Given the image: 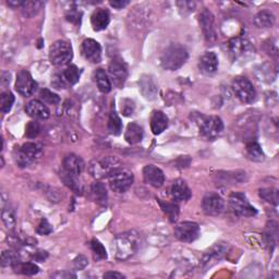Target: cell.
I'll use <instances>...</instances> for the list:
<instances>
[{
  "mask_svg": "<svg viewBox=\"0 0 279 279\" xmlns=\"http://www.w3.org/2000/svg\"><path fill=\"white\" fill-rule=\"evenodd\" d=\"M189 54L182 45L171 44L167 47L160 57V65L165 70L176 71L187 63Z\"/></svg>",
  "mask_w": 279,
  "mask_h": 279,
  "instance_id": "obj_1",
  "label": "cell"
},
{
  "mask_svg": "<svg viewBox=\"0 0 279 279\" xmlns=\"http://www.w3.org/2000/svg\"><path fill=\"white\" fill-rule=\"evenodd\" d=\"M116 258L126 261L138 251L139 235L134 232H128L117 235L114 242Z\"/></svg>",
  "mask_w": 279,
  "mask_h": 279,
  "instance_id": "obj_2",
  "label": "cell"
},
{
  "mask_svg": "<svg viewBox=\"0 0 279 279\" xmlns=\"http://www.w3.org/2000/svg\"><path fill=\"white\" fill-rule=\"evenodd\" d=\"M121 168L120 160L115 156H107L101 159H95L89 166V172L95 179L109 178L115 171Z\"/></svg>",
  "mask_w": 279,
  "mask_h": 279,
  "instance_id": "obj_3",
  "label": "cell"
},
{
  "mask_svg": "<svg viewBox=\"0 0 279 279\" xmlns=\"http://www.w3.org/2000/svg\"><path fill=\"white\" fill-rule=\"evenodd\" d=\"M73 58V49L70 43L59 40L49 47V60L54 66L63 67L70 63Z\"/></svg>",
  "mask_w": 279,
  "mask_h": 279,
  "instance_id": "obj_4",
  "label": "cell"
},
{
  "mask_svg": "<svg viewBox=\"0 0 279 279\" xmlns=\"http://www.w3.org/2000/svg\"><path fill=\"white\" fill-rule=\"evenodd\" d=\"M41 155L42 146L37 143H33V142H28L20 147H17L14 152L16 163L21 168L33 164Z\"/></svg>",
  "mask_w": 279,
  "mask_h": 279,
  "instance_id": "obj_5",
  "label": "cell"
},
{
  "mask_svg": "<svg viewBox=\"0 0 279 279\" xmlns=\"http://www.w3.org/2000/svg\"><path fill=\"white\" fill-rule=\"evenodd\" d=\"M232 90L239 101L243 104H251L256 98V92L249 79L237 77L232 81Z\"/></svg>",
  "mask_w": 279,
  "mask_h": 279,
  "instance_id": "obj_6",
  "label": "cell"
},
{
  "mask_svg": "<svg viewBox=\"0 0 279 279\" xmlns=\"http://www.w3.org/2000/svg\"><path fill=\"white\" fill-rule=\"evenodd\" d=\"M229 205L232 212L239 217H252L256 215V208L252 206L245 194L241 192H233L229 196Z\"/></svg>",
  "mask_w": 279,
  "mask_h": 279,
  "instance_id": "obj_7",
  "label": "cell"
},
{
  "mask_svg": "<svg viewBox=\"0 0 279 279\" xmlns=\"http://www.w3.org/2000/svg\"><path fill=\"white\" fill-rule=\"evenodd\" d=\"M108 179L111 190L117 192V193H125L126 191L131 188L134 176L130 170L120 168L109 176Z\"/></svg>",
  "mask_w": 279,
  "mask_h": 279,
  "instance_id": "obj_8",
  "label": "cell"
},
{
  "mask_svg": "<svg viewBox=\"0 0 279 279\" xmlns=\"http://www.w3.org/2000/svg\"><path fill=\"white\" fill-rule=\"evenodd\" d=\"M224 131V123L219 117H204L200 123V132L209 141L216 140Z\"/></svg>",
  "mask_w": 279,
  "mask_h": 279,
  "instance_id": "obj_9",
  "label": "cell"
},
{
  "mask_svg": "<svg viewBox=\"0 0 279 279\" xmlns=\"http://www.w3.org/2000/svg\"><path fill=\"white\" fill-rule=\"evenodd\" d=\"M200 227L194 221H183L175 227V235L182 242H193L200 237Z\"/></svg>",
  "mask_w": 279,
  "mask_h": 279,
  "instance_id": "obj_10",
  "label": "cell"
},
{
  "mask_svg": "<svg viewBox=\"0 0 279 279\" xmlns=\"http://www.w3.org/2000/svg\"><path fill=\"white\" fill-rule=\"evenodd\" d=\"M202 208L203 212L208 216H218L224 212L225 201L215 192H208L203 197Z\"/></svg>",
  "mask_w": 279,
  "mask_h": 279,
  "instance_id": "obj_11",
  "label": "cell"
},
{
  "mask_svg": "<svg viewBox=\"0 0 279 279\" xmlns=\"http://www.w3.org/2000/svg\"><path fill=\"white\" fill-rule=\"evenodd\" d=\"M37 89V83L31 73L27 70H21L18 73L17 81H16V90L19 94L29 97L34 94V92Z\"/></svg>",
  "mask_w": 279,
  "mask_h": 279,
  "instance_id": "obj_12",
  "label": "cell"
},
{
  "mask_svg": "<svg viewBox=\"0 0 279 279\" xmlns=\"http://www.w3.org/2000/svg\"><path fill=\"white\" fill-rule=\"evenodd\" d=\"M110 79L117 88H122L128 78V66L122 59H114L108 67Z\"/></svg>",
  "mask_w": 279,
  "mask_h": 279,
  "instance_id": "obj_13",
  "label": "cell"
},
{
  "mask_svg": "<svg viewBox=\"0 0 279 279\" xmlns=\"http://www.w3.org/2000/svg\"><path fill=\"white\" fill-rule=\"evenodd\" d=\"M198 21H200V26L203 31V34L205 36V40L213 44L217 40L216 35V29H215V19L212 12L208 9H204L200 17H198Z\"/></svg>",
  "mask_w": 279,
  "mask_h": 279,
  "instance_id": "obj_14",
  "label": "cell"
},
{
  "mask_svg": "<svg viewBox=\"0 0 279 279\" xmlns=\"http://www.w3.org/2000/svg\"><path fill=\"white\" fill-rule=\"evenodd\" d=\"M228 52L234 60L243 58L252 53L251 43L243 37H234L228 42Z\"/></svg>",
  "mask_w": 279,
  "mask_h": 279,
  "instance_id": "obj_15",
  "label": "cell"
},
{
  "mask_svg": "<svg viewBox=\"0 0 279 279\" xmlns=\"http://www.w3.org/2000/svg\"><path fill=\"white\" fill-rule=\"evenodd\" d=\"M81 53L83 57L92 64H98L102 60V47L93 39H88L82 43Z\"/></svg>",
  "mask_w": 279,
  "mask_h": 279,
  "instance_id": "obj_16",
  "label": "cell"
},
{
  "mask_svg": "<svg viewBox=\"0 0 279 279\" xmlns=\"http://www.w3.org/2000/svg\"><path fill=\"white\" fill-rule=\"evenodd\" d=\"M143 178L147 184L154 188H160L165 182V175L163 170L157 166L147 165L143 168Z\"/></svg>",
  "mask_w": 279,
  "mask_h": 279,
  "instance_id": "obj_17",
  "label": "cell"
},
{
  "mask_svg": "<svg viewBox=\"0 0 279 279\" xmlns=\"http://www.w3.org/2000/svg\"><path fill=\"white\" fill-rule=\"evenodd\" d=\"M218 57L213 52H206L198 61V69L206 76H212L218 70Z\"/></svg>",
  "mask_w": 279,
  "mask_h": 279,
  "instance_id": "obj_18",
  "label": "cell"
},
{
  "mask_svg": "<svg viewBox=\"0 0 279 279\" xmlns=\"http://www.w3.org/2000/svg\"><path fill=\"white\" fill-rule=\"evenodd\" d=\"M171 196L175 201H188L192 196V192L187 184L182 179H177L172 182L171 189H170Z\"/></svg>",
  "mask_w": 279,
  "mask_h": 279,
  "instance_id": "obj_19",
  "label": "cell"
},
{
  "mask_svg": "<svg viewBox=\"0 0 279 279\" xmlns=\"http://www.w3.org/2000/svg\"><path fill=\"white\" fill-rule=\"evenodd\" d=\"M27 114L34 118V119H47L51 116V111L47 108L46 105L39 101V99H33L26 106Z\"/></svg>",
  "mask_w": 279,
  "mask_h": 279,
  "instance_id": "obj_20",
  "label": "cell"
},
{
  "mask_svg": "<svg viewBox=\"0 0 279 279\" xmlns=\"http://www.w3.org/2000/svg\"><path fill=\"white\" fill-rule=\"evenodd\" d=\"M139 86L142 95L148 101H153V99L156 98L158 88L151 76H142L139 81Z\"/></svg>",
  "mask_w": 279,
  "mask_h": 279,
  "instance_id": "obj_21",
  "label": "cell"
},
{
  "mask_svg": "<svg viewBox=\"0 0 279 279\" xmlns=\"http://www.w3.org/2000/svg\"><path fill=\"white\" fill-rule=\"evenodd\" d=\"M109 22H110V15H109V11L106 9L98 8L93 12V15L91 17V24L93 27V30L96 31V32L107 29Z\"/></svg>",
  "mask_w": 279,
  "mask_h": 279,
  "instance_id": "obj_22",
  "label": "cell"
},
{
  "mask_svg": "<svg viewBox=\"0 0 279 279\" xmlns=\"http://www.w3.org/2000/svg\"><path fill=\"white\" fill-rule=\"evenodd\" d=\"M84 162L82 158L76 154L67 155L64 159V169L73 175L80 176L84 170Z\"/></svg>",
  "mask_w": 279,
  "mask_h": 279,
  "instance_id": "obj_23",
  "label": "cell"
},
{
  "mask_svg": "<svg viewBox=\"0 0 279 279\" xmlns=\"http://www.w3.org/2000/svg\"><path fill=\"white\" fill-rule=\"evenodd\" d=\"M168 127V117L163 111L155 110L151 116V130L155 135L163 133Z\"/></svg>",
  "mask_w": 279,
  "mask_h": 279,
  "instance_id": "obj_24",
  "label": "cell"
},
{
  "mask_svg": "<svg viewBox=\"0 0 279 279\" xmlns=\"http://www.w3.org/2000/svg\"><path fill=\"white\" fill-rule=\"evenodd\" d=\"M143 128H142L139 123L131 122L129 123L126 133H125V140L128 142L129 144H136L143 139Z\"/></svg>",
  "mask_w": 279,
  "mask_h": 279,
  "instance_id": "obj_25",
  "label": "cell"
},
{
  "mask_svg": "<svg viewBox=\"0 0 279 279\" xmlns=\"http://www.w3.org/2000/svg\"><path fill=\"white\" fill-rule=\"evenodd\" d=\"M226 243H216L212 249H210L205 255H204L203 258V264L204 265H209L210 263H215L216 261H219V259L222 258V256L225 255V253L227 251Z\"/></svg>",
  "mask_w": 279,
  "mask_h": 279,
  "instance_id": "obj_26",
  "label": "cell"
},
{
  "mask_svg": "<svg viewBox=\"0 0 279 279\" xmlns=\"http://www.w3.org/2000/svg\"><path fill=\"white\" fill-rule=\"evenodd\" d=\"M78 177L79 176L73 175V173H71V172H68L65 169L60 173L61 180L64 181V183L67 185L68 188H70L73 192H76V193H78V194H82L83 188H82V184L80 183Z\"/></svg>",
  "mask_w": 279,
  "mask_h": 279,
  "instance_id": "obj_27",
  "label": "cell"
},
{
  "mask_svg": "<svg viewBox=\"0 0 279 279\" xmlns=\"http://www.w3.org/2000/svg\"><path fill=\"white\" fill-rule=\"evenodd\" d=\"M94 80H95L98 90L102 93H104V94H107V93H109L111 91V88H113V86H111L110 80L107 76L106 71L102 69V68H99V69H97L94 72Z\"/></svg>",
  "mask_w": 279,
  "mask_h": 279,
  "instance_id": "obj_28",
  "label": "cell"
},
{
  "mask_svg": "<svg viewBox=\"0 0 279 279\" xmlns=\"http://www.w3.org/2000/svg\"><path fill=\"white\" fill-rule=\"evenodd\" d=\"M254 24L259 29H268L275 24V17L268 10L259 11L254 18Z\"/></svg>",
  "mask_w": 279,
  "mask_h": 279,
  "instance_id": "obj_29",
  "label": "cell"
},
{
  "mask_svg": "<svg viewBox=\"0 0 279 279\" xmlns=\"http://www.w3.org/2000/svg\"><path fill=\"white\" fill-rule=\"evenodd\" d=\"M92 194L94 197V201L99 204V205H106L108 201V194L107 190L105 188V185L102 182H94L92 184Z\"/></svg>",
  "mask_w": 279,
  "mask_h": 279,
  "instance_id": "obj_30",
  "label": "cell"
},
{
  "mask_svg": "<svg viewBox=\"0 0 279 279\" xmlns=\"http://www.w3.org/2000/svg\"><path fill=\"white\" fill-rule=\"evenodd\" d=\"M246 153L250 159L254 162H263L265 158V155L263 153L262 147L259 146L257 142H250L246 144Z\"/></svg>",
  "mask_w": 279,
  "mask_h": 279,
  "instance_id": "obj_31",
  "label": "cell"
},
{
  "mask_svg": "<svg viewBox=\"0 0 279 279\" xmlns=\"http://www.w3.org/2000/svg\"><path fill=\"white\" fill-rule=\"evenodd\" d=\"M0 262H2L3 267H8V266H10V267H15L17 264L21 262L20 254L14 250L5 251L2 254V261Z\"/></svg>",
  "mask_w": 279,
  "mask_h": 279,
  "instance_id": "obj_32",
  "label": "cell"
},
{
  "mask_svg": "<svg viewBox=\"0 0 279 279\" xmlns=\"http://www.w3.org/2000/svg\"><path fill=\"white\" fill-rule=\"evenodd\" d=\"M43 6H44V4L42 2H36V0L35 2H24L21 7V11L24 17L33 18L41 11Z\"/></svg>",
  "mask_w": 279,
  "mask_h": 279,
  "instance_id": "obj_33",
  "label": "cell"
},
{
  "mask_svg": "<svg viewBox=\"0 0 279 279\" xmlns=\"http://www.w3.org/2000/svg\"><path fill=\"white\" fill-rule=\"evenodd\" d=\"M12 268L15 269L16 272L27 275V276L36 275V274H39V271H40L39 266L34 263H30V262H20Z\"/></svg>",
  "mask_w": 279,
  "mask_h": 279,
  "instance_id": "obj_34",
  "label": "cell"
},
{
  "mask_svg": "<svg viewBox=\"0 0 279 279\" xmlns=\"http://www.w3.org/2000/svg\"><path fill=\"white\" fill-rule=\"evenodd\" d=\"M160 207H162L163 212L167 215L169 220L171 222L177 221L178 217H179V207L178 205H176L175 203H168V202H163L162 200H157Z\"/></svg>",
  "mask_w": 279,
  "mask_h": 279,
  "instance_id": "obj_35",
  "label": "cell"
},
{
  "mask_svg": "<svg viewBox=\"0 0 279 279\" xmlns=\"http://www.w3.org/2000/svg\"><path fill=\"white\" fill-rule=\"evenodd\" d=\"M81 70L79 69L77 66L70 65L68 66L67 69L64 71V77L66 79L67 83L69 85H74L79 82L80 77H81Z\"/></svg>",
  "mask_w": 279,
  "mask_h": 279,
  "instance_id": "obj_36",
  "label": "cell"
},
{
  "mask_svg": "<svg viewBox=\"0 0 279 279\" xmlns=\"http://www.w3.org/2000/svg\"><path fill=\"white\" fill-rule=\"evenodd\" d=\"M108 131L113 135H119L122 131V121L117 113H111L108 119Z\"/></svg>",
  "mask_w": 279,
  "mask_h": 279,
  "instance_id": "obj_37",
  "label": "cell"
},
{
  "mask_svg": "<svg viewBox=\"0 0 279 279\" xmlns=\"http://www.w3.org/2000/svg\"><path fill=\"white\" fill-rule=\"evenodd\" d=\"M15 104V96L11 92H4L0 96V110L3 114H7Z\"/></svg>",
  "mask_w": 279,
  "mask_h": 279,
  "instance_id": "obj_38",
  "label": "cell"
},
{
  "mask_svg": "<svg viewBox=\"0 0 279 279\" xmlns=\"http://www.w3.org/2000/svg\"><path fill=\"white\" fill-rule=\"evenodd\" d=\"M3 221L8 229H14L16 227V214L11 206H5L3 209Z\"/></svg>",
  "mask_w": 279,
  "mask_h": 279,
  "instance_id": "obj_39",
  "label": "cell"
},
{
  "mask_svg": "<svg viewBox=\"0 0 279 279\" xmlns=\"http://www.w3.org/2000/svg\"><path fill=\"white\" fill-rule=\"evenodd\" d=\"M259 196H261L264 201L271 204V205H278V190L276 189H261L259 190Z\"/></svg>",
  "mask_w": 279,
  "mask_h": 279,
  "instance_id": "obj_40",
  "label": "cell"
},
{
  "mask_svg": "<svg viewBox=\"0 0 279 279\" xmlns=\"http://www.w3.org/2000/svg\"><path fill=\"white\" fill-rule=\"evenodd\" d=\"M91 249L94 253L95 259H106L107 258V252L104 245L99 242L97 239H93L91 241Z\"/></svg>",
  "mask_w": 279,
  "mask_h": 279,
  "instance_id": "obj_41",
  "label": "cell"
},
{
  "mask_svg": "<svg viewBox=\"0 0 279 279\" xmlns=\"http://www.w3.org/2000/svg\"><path fill=\"white\" fill-rule=\"evenodd\" d=\"M41 98L44 101V103L46 104H51V105H57L60 102V97L53 93L52 91H49L47 89H44L41 91V94H40Z\"/></svg>",
  "mask_w": 279,
  "mask_h": 279,
  "instance_id": "obj_42",
  "label": "cell"
},
{
  "mask_svg": "<svg viewBox=\"0 0 279 279\" xmlns=\"http://www.w3.org/2000/svg\"><path fill=\"white\" fill-rule=\"evenodd\" d=\"M135 105L134 102L129 98H125L121 101V113L123 116L129 117L134 113Z\"/></svg>",
  "mask_w": 279,
  "mask_h": 279,
  "instance_id": "obj_43",
  "label": "cell"
},
{
  "mask_svg": "<svg viewBox=\"0 0 279 279\" xmlns=\"http://www.w3.org/2000/svg\"><path fill=\"white\" fill-rule=\"evenodd\" d=\"M40 131H41V128L39 123L36 121H31L28 123V126L26 128V135L29 139H34L40 134Z\"/></svg>",
  "mask_w": 279,
  "mask_h": 279,
  "instance_id": "obj_44",
  "label": "cell"
},
{
  "mask_svg": "<svg viewBox=\"0 0 279 279\" xmlns=\"http://www.w3.org/2000/svg\"><path fill=\"white\" fill-rule=\"evenodd\" d=\"M177 6L179 8V11H180V14L183 16H187L191 12H193L195 9V3L194 2H178Z\"/></svg>",
  "mask_w": 279,
  "mask_h": 279,
  "instance_id": "obj_45",
  "label": "cell"
},
{
  "mask_svg": "<svg viewBox=\"0 0 279 279\" xmlns=\"http://www.w3.org/2000/svg\"><path fill=\"white\" fill-rule=\"evenodd\" d=\"M36 232L39 233V234H42V235L51 234L53 232V226L49 224L48 220L46 218H43L41 220L40 224H39V226H37Z\"/></svg>",
  "mask_w": 279,
  "mask_h": 279,
  "instance_id": "obj_46",
  "label": "cell"
},
{
  "mask_svg": "<svg viewBox=\"0 0 279 279\" xmlns=\"http://www.w3.org/2000/svg\"><path fill=\"white\" fill-rule=\"evenodd\" d=\"M66 17H67V20L70 21L71 23H80V21H81L82 12L79 11L78 8H71L67 12Z\"/></svg>",
  "mask_w": 279,
  "mask_h": 279,
  "instance_id": "obj_47",
  "label": "cell"
},
{
  "mask_svg": "<svg viewBox=\"0 0 279 279\" xmlns=\"http://www.w3.org/2000/svg\"><path fill=\"white\" fill-rule=\"evenodd\" d=\"M52 85L55 89H66L67 88V81L64 77V74H55L52 80Z\"/></svg>",
  "mask_w": 279,
  "mask_h": 279,
  "instance_id": "obj_48",
  "label": "cell"
},
{
  "mask_svg": "<svg viewBox=\"0 0 279 279\" xmlns=\"http://www.w3.org/2000/svg\"><path fill=\"white\" fill-rule=\"evenodd\" d=\"M88 264H89L88 258H86L84 255H79L73 259V267L77 270L84 269L86 266H88Z\"/></svg>",
  "mask_w": 279,
  "mask_h": 279,
  "instance_id": "obj_49",
  "label": "cell"
},
{
  "mask_svg": "<svg viewBox=\"0 0 279 279\" xmlns=\"http://www.w3.org/2000/svg\"><path fill=\"white\" fill-rule=\"evenodd\" d=\"M52 278L56 279H71V278H77V275L73 274L72 271L69 270H59L55 274L52 275Z\"/></svg>",
  "mask_w": 279,
  "mask_h": 279,
  "instance_id": "obj_50",
  "label": "cell"
},
{
  "mask_svg": "<svg viewBox=\"0 0 279 279\" xmlns=\"http://www.w3.org/2000/svg\"><path fill=\"white\" fill-rule=\"evenodd\" d=\"M47 257L48 253L46 251H37L32 255V258L35 262H44Z\"/></svg>",
  "mask_w": 279,
  "mask_h": 279,
  "instance_id": "obj_51",
  "label": "cell"
},
{
  "mask_svg": "<svg viewBox=\"0 0 279 279\" xmlns=\"http://www.w3.org/2000/svg\"><path fill=\"white\" fill-rule=\"evenodd\" d=\"M111 7H114L116 9H122V8H125L126 6H128L130 3L128 2V0H111V2L109 3Z\"/></svg>",
  "mask_w": 279,
  "mask_h": 279,
  "instance_id": "obj_52",
  "label": "cell"
},
{
  "mask_svg": "<svg viewBox=\"0 0 279 279\" xmlns=\"http://www.w3.org/2000/svg\"><path fill=\"white\" fill-rule=\"evenodd\" d=\"M104 278H108V279H122L125 278V275L120 274L118 271H107L104 274Z\"/></svg>",
  "mask_w": 279,
  "mask_h": 279,
  "instance_id": "obj_53",
  "label": "cell"
},
{
  "mask_svg": "<svg viewBox=\"0 0 279 279\" xmlns=\"http://www.w3.org/2000/svg\"><path fill=\"white\" fill-rule=\"evenodd\" d=\"M24 2H22V0H9V2L7 3L9 7L11 8H14V9H18V8H20L22 7V5H23Z\"/></svg>",
  "mask_w": 279,
  "mask_h": 279,
  "instance_id": "obj_54",
  "label": "cell"
}]
</instances>
